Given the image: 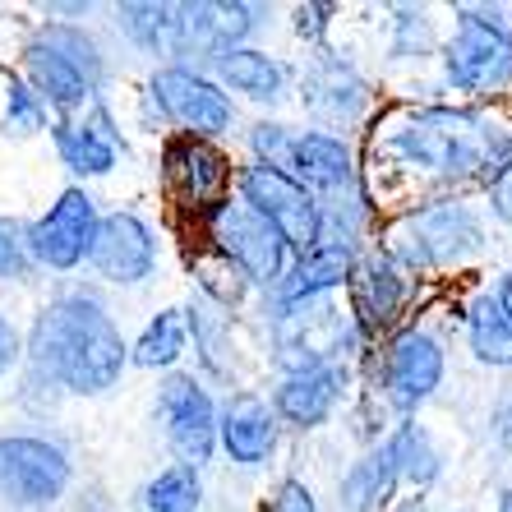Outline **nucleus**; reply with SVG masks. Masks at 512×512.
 Wrapping results in <instances>:
<instances>
[{"instance_id": "obj_17", "label": "nucleus", "mask_w": 512, "mask_h": 512, "mask_svg": "<svg viewBox=\"0 0 512 512\" xmlns=\"http://www.w3.org/2000/svg\"><path fill=\"white\" fill-rule=\"evenodd\" d=\"M56 153L74 176H107L120 157V130L102 102H88L84 116H60L56 120Z\"/></svg>"}, {"instance_id": "obj_21", "label": "nucleus", "mask_w": 512, "mask_h": 512, "mask_svg": "<svg viewBox=\"0 0 512 512\" xmlns=\"http://www.w3.org/2000/svg\"><path fill=\"white\" fill-rule=\"evenodd\" d=\"M346 393V365L333 360V365H319V370H300L286 374L282 388L273 397V416H282L286 425L296 429H314L333 416V406L342 402Z\"/></svg>"}, {"instance_id": "obj_4", "label": "nucleus", "mask_w": 512, "mask_h": 512, "mask_svg": "<svg viewBox=\"0 0 512 512\" xmlns=\"http://www.w3.org/2000/svg\"><path fill=\"white\" fill-rule=\"evenodd\" d=\"M485 245L476 208L457 199H439L425 208H411L388 227V259L402 273H429V268H462Z\"/></svg>"}, {"instance_id": "obj_8", "label": "nucleus", "mask_w": 512, "mask_h": 512, "mask_svg": "<svg viewBox=\"0 0 512 512\" xmlns=\"http://www.w3.org/2000/svg\"><path fill=\"white\" fill-rule=\"evenodd\" d=\"M259 14V5H171L167 51L185 70L217 65L227 51L245 47Z\"/></svg>"}, {"instance_id": "obj_9", "label": "nucleus", "mask_w": 512, "mask_h": 512, "mask_svg": "<svg viewBox=\"0 0 512 512\" xmlns=\"http://www.w3.org/2000/svg\"><path fill=\"white\" fill-rule=\"evenodd\" d=\"M148 97L153 107L162 111V120L180 125L194 139H213V134H227L231 120H236V107L231 97L222 93L217 79H208L203 70H185V65H162L148 84Z\"/></svg>"}, {"instance_id": "obj_28", "label": "nucleus", "mask_w": 512, "mask_h": 512, "mask_svg": "<svg viewBox=\"0 0 512 512\" xmlns=\"http://www.w3.org/2000/svg\"><path fill=\"white\" fill-rule=\"evenodd\" d=\"M199 499H203L199 471H190V466L176 462L143 489V512H194Z\"/></svg>"}, {"instance_id": "obj_27", "label": "nucleus", "mask_w": 512, "mask_h": 512, "mask_svg": "<svg viewBox=\"0 0 512 512\" xmlns=\"http://www.w3.org/2000/svg\"><path fill=\"white\" fill-rule=\"evenodd\" d=\"M383 448H388V457H393L397 480H411V485H429V480L443 471L439 448H434V439H429L420 425H402L393 439L383 443Z\"/></svg>"}, {"instance_id": "obj_15", "label": "nucleus", "mask_w": 512, "mask_h": 512, "mask_svg": "<svg viewBox=\"0 0 512 512\" xmlns=\"http://www.w3.org/2000/svg\"><path fill=\"white\" fill-rule=\"evenodd\" d=\"M88 263L116 286H134L157 268V240L153 227L139 213H111L97 217L93 245H88Z\"/></svg>"}, {"instance_id": "obj_12", "label": "nucleus", "mask_w": 512, "mask_h": 512, "mask_svg": "<svg viewBox=\"0 0 512 512\" xmlns=\"http://www.w3.org/2000/svg\"><path fill=\"white\" fill-rule=\"evenodd\" d=\"M97 231V208L84 190H65L51 203L47 217H37L33 227L24 231V254L28 263H42V268H56V273H70L88 259V245H93Z\"/></svg>"}, {"instance_id": "obj_13", "label": "nucleus", "mask_w": 512, "mask_h": 512, "mask_svg": "<svg viewBox=\"0 0 512 512\" xmlns=\"http://www.w3.org/2000/svg\"><path fill=\"white\" fill-rule=\"evenodd\" d=\"M443 383V346L425 328H406L393 337L388 356H383V397L393 411L411 416L416 406H425L434 397V388Z\"/></svg>"}, {"instance_id": "obj_26", "label": "nucleus", "mask_w": 512, "mask_h": 512, "mask_svg": "<svg viewBox=\"0 0 512 512\" xmlns=\"http://www.w3.org/2000/svg\"><path fill=\"white\" fill-rule=\"evenodd\" d=\"M466 337H471V351L485 365H512V319L499 310L494 291L480 296L471 305V319H466Z\"/></svg>"}, {"instance_id": "obj_22", "label": "nucleus", "mask_w": 512, "mask_h": 512, "mask_svg": "<svg viewBox=\"0 0 512 512\" xmlns=\"http://www.w3.org/2000/svg\"><path fill=\"white\" fill-rule=\"evenodd\" d=\"M217 443L227 448L231 462L259 466L273 457L277 448V416L273 406L254 393H236L227 402V411L217 416Z\"/></svg>"}, {"instance_id": "obj_11", "label": "nucleus", "mask_w": 512, "mask_h": 512, "mask_svg": "<svg viewBox=\"0 0 512 512\" xmlns=\"http://www.w3.org/2000/svg\"><path fill=\"white\" fill-rule=\"evenodd\" d=\"M157 416L167 425V443H171V453L180 457V466L199 471L217 453V406L194 374H171L162 383Z\"/></svg>"}, {"instance_id": "obj_24", "label": "nucleus", "mask_w": 512, "mask_h": 512, "mask_svg": "<svg viewBox=\"0 0 512 512\" xmlns=\"http://www.w3.org/2000/svg\"><path fill=\"white\" fill-rule=\"evenodd\" d=\"M393 485H397L393 457H388V448H374V453H365L356 466H351V471H346V480H342V508L346 512H374L379 503H388Z\"/></svg>"}, {"instance_id": "obj_34", "label": "nucleus", "mask_w": 512, "mask_h": 512, "mask_svg": "<svg viewBox=\"0 0 512 512\" xmlns=\"http://www.w3.org/2000/svg\"><path fill=\"white\" fill-rule=\"evenodd\" d=\"M273 512H314V494L300 480H282L273 494Z\"/></svg>"}, {"instance_id": "obj_33", "label": "nucleus", "mask_w": 512, "mask_h": 512, "mask_svg": "<svg viewBox=\"0 0 512 512\" xmlns=\"http://www.w3.org/2000/svg\"><path fill=\"white\" fill-rule=\"evenodd\" d=\"M489 208H494L499 222H508L512 227V157L499 167V176L489 180Z\"/></svg>"}, {"instance_id": "obj_38", "label": "nucleus", "mask_w": 512, "mask_h": 512, "mask_svg": "<svg viewBox=\"0 0 512 512\" xmlns=\"http://www.w3.org/2000/svg\"><path fill=\"white\" fill-rule=\"evenodd\" d=\"M494 300H499V310H503V314H508V319H512V273H508V277H503V282H499V291H494Z\"/></svg>"}, {"instance_id": "obj_29", "label": "nucleus", "mask_w": 512, "mask_h": 512, "mask_svg": "<svg viewBox=\"0 0 512 512\" xmlns=\"http://www.w3.org/2000/svg\"><path fill=\"white\" fill-rule=\"evenodd\" d=\"M116 19H120V28L130 33L134 47H143V51H167L171 5H120Z\"/></svg>"}, {"instance_id": "obj_25", "label": "nucleus", "mask_w": 512, "mask_h": 512, "mask_svg": "<svg viewBox=\"0 0 512 512\" xmlns=\"http://www.w3.org/2000/svg\"><path fill=\"white\" fill-rule=\"evenodd\" d=\"M185 342H190V328H185V314L180 310H162L143 337L130 346V360L139 370H171L180 356H185Z\"/></svg>"}, {"instance_id": "obj_3", "label": "nucleus", "mask_w": 512, "mask_h": 512, "mask_svg": "<svg viewBox=\"0 0 512 512\" xmlns=\"http://www.w3.org/2000/svg\"><path fill=\"white\" fill-rule=\"evenodd\" d=\"M24 74L28 88L42 97V107L74 116L97 97V88L107 79V65H102V51L84 28L42 24L24 47Z\"/></svg>"}, {"instance_id": "obj_35", "label": "nucleus", "mask_w": 512, "mask_h": 512, "mask_svg": "<svg viewBox=\"0 0 512 512\" xmlns=\"http://www.w3.org/2000/svg\"><path fill=\"white\" fill-rule=\"evenodd\" d=\"M328 14H333V5H300L296 10V33L310 37V42H319V37L328 33Z\"/></svg>"}, {"instance_id": "obj_5", "label": "nucleus", "mask_w": 512, "mask_h": 512, "mask_svg": "<svg viewBox=\"0 0 512 512\" xmlns=\"http://www.w3.org/2000/svg\"><path fill=\"white\" fill-rule=\"evenodd\" d=\"M443 70H448V84L462 93H503L512 84V33L499 24V14L466 5L457 14L453 42L443 47Z\"/></svg>"}, {"instance_id": "obj_7", "label": "nucleus", "mask_w": 512, "mask_h": 512, "mask_svg": "<svg viewBox=\"0 0 512 512\" xmlns=\"http://www.w3.org/2000/svg\"><path fill=\"white\" fill-rule=\"evenodd\" d=\"M208 240L217 245V259L231 263L245 286H277L286 273V245L277 240V231L263 222L259 213H250L245 203L222 199L208 213Z\"/></svg>"}, {"instance_id": "obj_16", "label": "nucleus", "mask_w": 512, "mask_h": 512, "mask_svg": "<svg viewBox=\"0 0 512 512\" xmlns=\"http://www.w3.org/2000/svg\"><path fill=\"white\" fill-rule=\"evenodd\" d=\"M167 185L185 208H203L213 213L217 203L227 199V185H231V162L227 153H217L208 139H194V134H180V139L167 143Z\"/></svg>"}, {"instance_id": "obj_1", "label": "nucleus", "mask_w": 512, "mask_h": 512, "mask_svg": "<svg viewBox=\"0 0 512 512\" xmlns=\"http://www.w3.org/2000/svg\"><path fill=\"white\" fill-rule=\"evenodd\" d=\"M28 356H33L37 374H47L56 388L97 397L120 383L130 346L120 337L116 319L93 296L70 291V296H56L47 310L37 314L33 337H28Z\"/></svg>"}, {"instance_id": "obj_14", "label": "nucleus", "mask_w": 512, "mask_h": 512, "mask_svg": "<svg viewBox=\"0 0 512 512\" xmlns=\"http://www.w3.org/2000/svg\"><path fill=\"white\" fill-rule=\"evenodd\" d=\"M277 342H282L286 374L319 370V365H333L346 346V319L328 305V296L291 305V310H277Z\"/></svg>"}, {"instance_id": "obj_2", "label": "nucleus", "mask_w": 512, "mask_h": 512, "mask_svg": "<svg viewBox=\"0 0 512 512\" xmlns=\"http://www.w3.org/2000/svg\"><path fill=\"white\" fill-rule=\"evenodd\" d=\"M383 148L429 180H494L512 157V134L462 107H416L388 125Z\"/></svg>"}, {"instance_id": "obj_18", "label": "nucleus", "mask_w": 512, "mask_h": 512, "mask_svg": "<svg viewBox=\"0 0 512 512\" xmlns=\"http://www.w3.org/2000/svg\"><path fill=\"white\" fill-rule=\"evenodd\" d=\"M346 282H351V310H356L365 333H379V328L397 323V314L406 310V296H411V282L388 254L356 259Z\"/></svg>"}, {"instance_id": "obj_23", "label": "nucleus", "mask_w": 512, "mask_h": 512, "mask_svg": "<svg viewBox=\"0 0 512 512\" xmlns=\"http://www.w3.org/2000/svg\"><path fill=\"white\" fill-rule=\"evenodd\" d=\"M213 70L231 93H245L250 102H277V97H286V65L277 56H268V51L236 47L217 60Z\"/></svg>"}, {"instance_id": "obj_31", "label": "nucleus", "mask_w": 512, "mask_h": 512, "mask_svg": "<svg viewBox=\"0 0 512 512\" xmlns=\"http://www.w3.org/2000/svg\"><path fill=\"white\" fill-rule=\"evenodd\" d=\"M434 47V28H429L425 10H397V42L393 56H420Z\"/></svg>"}, {"instance_id": "obj_37", "label": "nucleus", "mask_w": 512, "mask_h": 512, "mask_svg": "<svg viewBox=\"0 0 512 512\" xmlns=\"http://www.w3.org/2000/svg\"><path fill=\"white\" fill-rule=\"evenodd\" d=\"M494 434H499V443L512 453V406H503L499 411V429H494Z\"/></svg>"}, {"instance_id": "obj_20", "label": "nucleus", "mask_w": 512, "mask_h": 512, "mask_svg": "<svg viewBox=\"0 0 512 512\" xmlns=\"http://www.w3.org/2000/svg\"><path fill=\"white\" fill-rule=\"evenodd\" d=\"M351 263H356V245L346 240H319L310 254H300L296 263H286L277 291V310H291V305H310V300H323L328 291L351 277Z\"/></svg>"}, {"instance_id": "obj_30", "label": "nucleus", "mask_w": 512, "mask_h": 512, "mask_svg": "<svg viewBox=\"0 0 512 512\" xmlns=\"http://www.w3.org/2000/svg\"><path fill=\"white\" fill-rule=\"evenodd\" d=\"M42 125H47L42 97H37L24 79H10V93H5V130L10 134H37Z\"/></svg>"}, {"instance_id": "obj_36", "label": "nucleus", "mask_w": 512, "mask_h": 512, "mask_svg": "<svg viewBox=\"0 0 512 512\" xmlns=\"http://www.w3.org/2000/svg\"><path fill=\"white\" fill-rule=\"evenodd\" d=\"M19 351H24V342H19V328H14L5 314H0V379L14 370V360H19Z\"/></svg>"}, {"instance_id": "obj_32", "label": "nucleus", "mask_w": 512, "mask_h": 512, "mask_svg": "<svg viewBox=\"0 0 512 512\" xmlns=\"http://www.w3.org/2000/svg\"><path fill=\"white\" fill-rule=\"evenodd\" d=\"M28 273V254H24V236L14 227H5L0 222V277L5 282H14V277H24Z\"/></svg>"}, {"instance_id": "obj_6", "label": "nucleus", "mask_w": 512, "mask_h": 512, "mask_svg": "<svg viewBox=\"0 0 512 512\" xmlns=\"http://www.w3.org/2000/svg\"><path fill=\"white\" fill-rule=\"evenodd\" d=\"M236 185H240V203H245L250 213H259L263 222L277 231L286 254L300 259V254H310L323 240L319 203L300 190L286 171H273V167H263V162H254V167H245L236 176Z\"/></svg>"}, {"instance_id": "obj_10", "label": "nucleus", "mask_w": 512, "mask_h": 512, "mask_svg": "<svg viewBox=\"0 0 512 512\" xmlns=\"http://www.w3.org/2000/svg\"><path fill=\"white\" fill-rule=\"evenodd\" d=\"M70 485V457L33 434L0 439V499L14 508H51Z\"/></svg>"}, {"instance_id": "obj_19", "label": "nucleus", "mask_w": 512, "mask_h": 512, "mask_svg": "<svg viewBox=\"0 0 512 512\" xmlns=\"http://www.w3.org/2000/svg\"><path fill=\"white\" fill-rule=\"evenodd\" d=\"M300 93H305V107H310V116L319 125H351V120H360L365 107H370V88H365V79L342 56L314 60L310 70H305Z\"/></svg>"}]
</instances>
